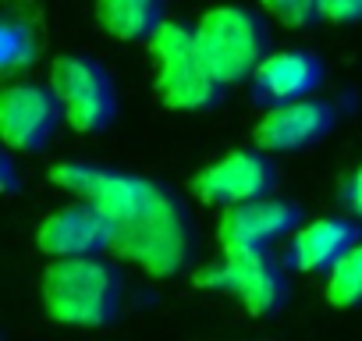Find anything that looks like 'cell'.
Segmentation results:
<instances>
[{
	"mask_svg": "<svg viewBox=\"0 0 362 341\" xmlns=\"http://www.w3.org/2000/svg\"><path fill=\"white\" fill-rule=\"evenodd\" d=\"M110 253L142 267L153 277H174L196 256L192 217L170 189L156 185L139 217L114 228Z\"/></svg>",
	"mask_w": 362,
	"mask_h": 341,
	"instance_id": "obj_1",
	"label": "cell"
},
{
	"mask_svg": "<svg viewBox=\"0 0 362 341\" xmlns=\"http://www.w3.org/2000/svg\"><path fill=\"white\" fill-rule=\"evenodd\" d=\"M43 309L68 327H107L121 313L124 281L103 256H64L43 270Z\"/></svg>",
	"mask_w": 362,
	"mask_h": 341,
	"instance_id": "obj_2",
	"label": "cell"
},
{
	"mask_svg": "<svg viewBox=\"0 0 362 341\" xmlns=\"http://www.w3.org/2000/svg\"><path fill=\"white\" fill-rule=\"evenodd\" d=\"M146 47L156 71V93L170 110H206L221 103L228 86L206 64L196 29L181 22H163Z\"/></svg>",
	"mask_w": 362,
	"mask_h": 341,
	"instance_id": "obj_3",
	"label": "cell"
},
{
	"mask_svg": "<svg viewBox=\"0 0 362 341\" xmlns=\"http://www.w3.org/2000/svg\"><path fill=\"white\" fill-rule=\"evenodd\" d=\"M196 40L206 64L224 86L252 82V75L267 61V25L256 11L238 4L210 8L196 25Z\"/></svg>",
	"mask_w": 362,
	"mask_h": 341,
	"instance_id": "obj_4",
	"label": "cell"
},
{
	"mask_svg": "<svg viewBox=\"0 0 362 341\" xmlns=\"http://www.w3.org/2000/svg\"><path fill=\"white\" fill-rule=\"evenodd\" d=\"M196 288L235 295L249 316H274L288 302V274L270 249H228L196 274Z\"/></svg>",
	"mask_w": 362,
	"mask_h": 341,
	"instance_id": "obj_5",
	"label": "cell"
},
{
	"mask_svg": "<svg viewBox=\"0 0 362 341\" xmlns=\"http://www.w3.org/2000/svg\"><path fill=\"white\" fill-rule=\"evenodd\" d=\"M50 89L57 93L64 107V121L82 135H96L110 128V121L117 117L114 79L93 57H82V54L57 57L50 68Z\"/></svg>",
	"mask_w": 362,
	"mask_h": 341,
	"instance_id": "obj_6",
	"label": "cell"
},
{
	"mask_svg": "<svg viewBox=\"0 0 362 341\" xmlns=\"http://www.w3.org/2000/svg\"><path fill=\"white\" fill-rule=\"evenodd\" d=\"M50 182L57 189L78 196L82 203L96 207L114 228L139 217L142 207L149 203L153 189H156V182H149V178L124 175V170H110V167H100V163H82V160L54 163Z\"/></svg>",
	"mask_w": 362,
	"mask_h": 341,
	"instance_id": "obj_7",
	"label": "cell"
},
{
	"mask_svg": "<svg viewBox=\"0 0 362 341\" xmlns=\"http://www.w3.org/2000/svg\"><path fill=\"white\" fill-rule=\"evenodd\" d=\"M61 121L64 107L50 86L15 82L0 93V139L11 153H40Z\"/></svg>",
	"mask_w": 362,
	"mask_h": 341,
	"instance_id": "obj_8",
	"label": "cell"
},
{
	"mask_svg": "<svg viewBox=\"0 0 362 341\" xmlns=\"http://www.w3.org/2000/svg\"><path fill=\"white\" fill-rule=\"evenodd\" d=\"M274 185H277V170L263 149H235L192 178V192L206 207H221V210L274 196Z\"/></svg>",
	"mask_w": 362,
	"mask_h": 341,
	"instance_id": "obj_9",
	"label": "cell"
},
{
	"mask_svg": "<svg viewBox=\"0 0 362 341\" xmlns=\"http://www.w3.org/2000/svg\"><path fill=\"white\" fill-rule=\"evenodd\" d=\"M302 214L295 203L277 200V196H263V200H249L238 207H228L217 221V242L221 253L228 249H270L277 238L295 235L302 224Z\"/></svg>",
	"mask_w": 362,
	"mask_h": 341,
	"instance_id": "obj_10",
	"label": "cell"
},
{
	"mask_svg": "<svg viewBox=\"0 0 362 341\" xmlns=\"http://www.w3.org/2000/svg\"><path fill=\"white\" fill-rule=\"evenodd\" d=\"M334 107L327 100H295V103H284V107H270L252 139H256V149L263 153H295V149H305L313 142H320L330 128H334Z\"/></svg>",
	"mask_w": 362,
	"mask_h": 341,
	"instance_id": "obj_11",
	"label": "cell"
},
{
	"mask_svg": "<svg viewBox=\"0 0 362 341\" xmlns=\"http://www.w3.org/2000/svg\"><path fill=\"white\" fill-rule=\"evenodd\" d=\"M110 238H114V224L89 203H75V207L50 214L36 231L40 253H47L54 260L103 256V253H110Z\"/></svg>",
	"mask_w": 362,
	"mask_h": 341,
	"instance_id": "obj_12",
	"label": "cell"
},
{
	"mask_svg": "<svg viewBox=\"0 0 362 341\" xmlns=\"http://www.w3.org/2000/svg\"><path fill=\"white\" fill-rule=\"evenodd\" d=\"M323 82V64L309 50H277L267 54L259 71L252 75V100L267 107H284L295 100H309Z\"/></svg>",
	"mask_w": 362,
	"mask_h": 341,
	"instance_id": "obj_13",
	"label": "cell"
},
{
	"mask_svg": "<svg viewBox=\"0 0 362 341\" xmlns=\"http://www.w3.org/2000/svg\"><path fill=\"white\" fill-rule=\"evenodd\" d=\"M358 242V228L344 217H316L291 235L288 263L302 274H330L334 263Z\"/></svg>",
	"mask_w": 362,
	"mask_h": 341,
	"instance_id": "obj_14",
	"label": "cell"
},
{
	"mask_svg": "<svg viewBox=\"0 0 362 341\" xmlns=\"http://www.w3.org/2000/svg\"><path fill=\"white\" fill-rule=\"evenodd\" d=\"M96 18L114 40L149 43L163 25V0H96Z\"/></svg>",
	"mask_w": 362,
	"mask_h": 341,
	"instance_id": "obj_15",
	"label": "cell"
},
{
	"mask_svg": "<svg viewBox=\"0 0 362 341\" xmlns=\"http://www.w3.org/2000/svg\"><path fill=\"white\" fill-rule=\"evenodd\" d=\"M327 302L337 309L362 306V238L327 274Z\"/></svg>",
	"mask_w": 362,
	"mask_h": 341,
	"instance_id": "obj_16",
	"label": "cell"
},
{
	"mask_svg": "<svg viewBox=\"0 0 362 341\" xmlns=\"http://www.w3.org/2000/svg\"><path fill=\"white\" fill-rule=\"evenodd\" d=\"M259 4L288 29H309L323 18V0H259Z\"/></svg>",
	"mask_w": 362,
	"mask_h": 341,
	"instance_id": "obj_17",
	"label": "cell"
},
{
	"mask_svg": "<svg viewBox=\"0 0 362 341\" xmlns=\"http://www.w3.org/2000/svg\"><path fill=\"white\" fill-rule=\"evenodd\" d=\"M0 40H4V71H15V68H25L36 54V43H33V33L29 25H18V22H8L4 33H0Z\"/></svg>",
	"mask_w": 362,
	"mask_h": 341,
	"instance_id": "obj_18",
	"label": "cell"
},
{
	"mask_svg": "<svg viewBox=\"0 0 362 341\" xmlns=\"http://www.w3.org/2000/svg\"><path fill=\"white\" fill-rule=\"evenodd\" d=\"M323 18L334 25L362 22V0H323Z\"/></svg>",
	"mask_w": 362,
	"mask_h": 341,
	"instance_id": "obj_19",
	"label": "cell"
},
{
	"mask_svg": "<svg viewBox=\"0 0 362 341\" xmlns=\"http://www.w3.org/2000/svg\"><path fill=\"white\" fill-rule=\"evenodd\" d=\"M341 196H344V207H348L355 217H362V167H358V170H351V178L344 182Z\"/></svg>",
	"mask_w": 362,
	"mask_h": 341,
	"instance_id": "obj_20",
	"label": "cell"
}]
</instances>
